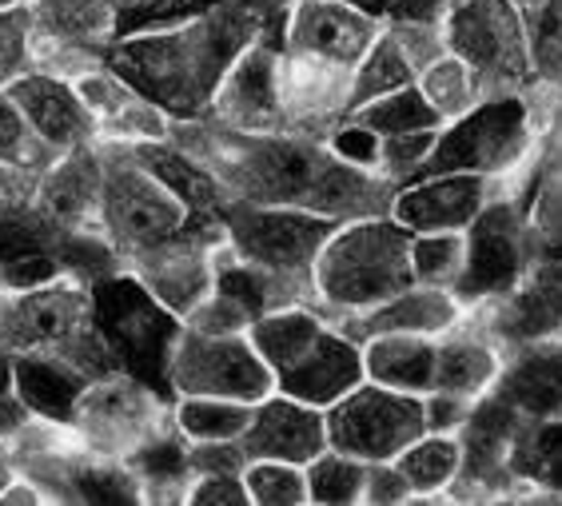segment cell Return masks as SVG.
I'll list each match as a JSON object with an SVG mask.
<instances>
[{"label":"cell","mask_w":562,"mask_h":506,"mask_svg":"<svg viewBox=\"0 0 562 506\" xmlns=\"http://www.w3.org/2000/svg\"><path fill=\"white\" fill-rule=\"evenodd\" d=\"M12 383H16V371H12V367L4 363V359H0V395H9Z\"/></svg>","instance_id":"cell-51"},{"label":"cell","mask_w":562,"mask_h":506,"mask_svg":"<svg viewBox=\"0 0 562 506\" xmlns=\"http://www.w3.org/2000/svg\"><path fill=\"white\" fill-rule=\"evenodd\" d=\"M451 300H447L443 291H400V295H391L387 303H379L375 327L379 335H431L439 327L451 324Z\"/></svg>","instance_id":"cell-19"},{"label":"cell","mask_w":562,"mask_h":506,"mask_svg":"<svg viewBox=\"0 0 562 506\" xmlns=\"http://www.w3.org/2000/svg\"><path fill=\"white\" fill-rule=\"evenodd\" d=\"M407 85V65H403V56L395 53V44H379L375 53L368 56V65L359 72V88L356 97L359 100H379L395 92V88Z\"/></svg>","instance_id":"cell-32"},{"label":"cell","mask_w":562,"mask_h":506,"mask_svg":"<svg viewBox=\"0 0 562 506\" xmlns=\"http://www.w3.org/2000/svg\"><path fill=\"white\" fill-rule=\"evenodd\" d=\"M21 423H24V403H16V398H9V395H0V435L16 431Z\"/></svg>","instance_id":"cell-49"},{"label":"cell","mask_w":562,"mask_h":506,"mask_svg":"<svg viewBox=\"0 0 562 506\" xmlns=\"http://www.w3.org/2000/svg\"><path fill=\"white\" fill-rule=\"evenodd\" d=\"M359 12H379V9H387V0H351Z\"/></svg>","instance_id":"cell-52"},{"label":"cell","mask_w":562,"mask_h":506,"mask_svg":"<svg viewBox=\"0 0 562 506\" xmlns=\"http://www.w3.org/2000/svg\"><path fill=\"white\" fill-rule=\"evenodd\" d=\"M336 148H339V156H347V160H356V164H368V160H375V156H379L375 132H368V128L344 132V136L336 140Z\"/></svg>","instance_id":"cell-46"},{"label":"cell","mask_w":562,"mask_h":506,"mask_svg":"<svg viewBox=\"0 0 562 506\" xmlns=\"http://www.w3.org/2000/svg\"><path fill=\"white\" fill-rule=\"evenodd\" d=\"M312 471H307V498L315 503H356L363 498V479H368V466L351 459V454H319L312 459Z\"/></svg>","instance_id":"cell-27"},{"label":"cell","mask_w":562,"mask_h":506,"mask_svg":"<svg viewBox=\"0 0 562 506\" xmlns=\"http://www.w3.org/2000/svg\"><path fill=\"white\" fill-rule=\"evenodd\" d=\"M248 454L244 447H232V442H200V454L192 463L200 466V474H239V463Z\"/></svg>","instance_id":"cell-43"},{"label":"cell","mask_w":562,"mask_h":506,"mask_svg":"<svg viewBox=\"0 0 562 506\" xmlns=\"http://www.w3.org/2000/svg\"><path fill=\"white\" fill-rule=\"evenodd\" d=\"M522 466L535 479H547V483L562 486V427H547L539 439L530 442L527 454H522Z\"/></svg>","instance_id":"cell-36"},{"label":"cell","mask_w":562,"mask_h":506,"mask_svg":"<svg viewBox=\"0 0 562 506\" xmlns=\"http://www.w3.org/2000/svg\"><path fill=\"white\" fill-rule=\"evenodd\" d=\"M483 183L471 172H443L400 195V224L412 232H454L475 220Z\"/></svg>","instance_id":"cell-13"},{"label":"cell","mask_w":562,"mask_h":506,"mask_svg":"<svg viewBox=\"0 0 562 506\" xmlns=\"http://www.w3.org/2000/svg\"><path fill=\"white\" fill-rule=\"evenodd\" d=\"M244 486L251 503L263 506H292L307 498V474H300L295 463H276V459H251Z\"/></svg>","instance_id":"cell-28"},{"label":"cell","mask_w":562,"mask_h":506,"mask_svg":"<svg viewBox=\"0 0 562 506\" xmlns=\"http://www.w3.org/2000/svg\"><path fill=\"white\" fill-rule=\"evenodd\" d=\"M36 251H44L36 232H29V227L16 224V220H4V224H0V268H9V263H16V259H24V256H36Z\"/></svg>","instance_id":"cell-41"},{"label":"cell","mask_w":562,"mask_h":506,"mask_svg":"<svg viewBox=\"0 0 562 506\" xmlns=\"http://www.w3.org/2000/svg\"><path fill=\"white\" fill-rule=\"evenodd\" d=\"M495 375V359L487 347L475 344H447L435 351V391L447 395H475Z\"/></svg>","instance_id":"cell-25"},{"label":"cell","mask_w":562,"mask_h":506,"mask_svg":"<svg viewBox=\"0 0 562 506\" xmlns=\"http://www.w3.org/2000/svg\"><path fill=\"white\" fill-rule=\"evenodd\" d=\"M439 4L443 0H400L395 9H400V16H412V21H431L435 12H439Z\"/></svg>","instance_id":"cell-50"},{"label":"cell","mask_w":562,"mask_h":506,"mask_svg":"<svg viewBox=\"0 0 562 506\" xmlns=\"http://www.w3.org/2000/svg\"><path fill=\"white\" fill-rule=\"evenodd\" d=\"M415 280L412 236L403 224H359L347 227L324 248L319 283L327 300L347 307L387 303L391 295L407 291Z\"/></svg>","instance_id":"cell-2"},{"label":"cell","mask_w":562,"mask_h":506,"mask_svg":"<svg viewBox=\"0 0 562 506\" xmlns=\"http://www.w3.org/2000/svg\"><path fill=\"white\" fill-rule=\"evenodd\" d=\"M280 383L283 395L312 403V407H331L347 391H356L363 383V359L356 356L351 344L319 331V339L303 351V359L280 371Z\"/></svg>","instance_id":"cell-11"},{"label":"cell","mask_w":562,"mask_h":506,"mask_svg":"<svg viewBox=\"0 0 562 506\" xmlns=\"http://www.w3.org/2000/svg\"><path fill=\"white\" fill-rule=\"evenodd\" d=\"M251 172L263 183V192L276 200H295V204L344 207L363 195L359 176L344 172L336 164L300 144H271L256 151Z\"/></svg>","instance_id":"cell-6"},{"label":"cell","mask_w":562,"mask_h":506,"mask_svg":"<svg viewBox=\"0 0 562 506\" xmlns=\"http://www.w3.org/2000/svg\"><path fill=\"white\" fill-rule=\"evenodd\" d=\"M251 33H256V9H227L176 33L120 44L112 60L140 92L160 100L164 109L195 112L212 97V88L220 85L232 56L244 48Z\"/></svg>","instance_id":"cell-1"},{"label":"cell","mask_w":562,"mask_h":506,"mask_svg":"<svg viewBox=\"0 0 562 506\" xmlns=\"http://www.w3.org/2000/svg\"><path fill=\"white\" fill-rule=\"evenodd\" d=\"M451 44L471 68L519 72V33L498 0H467L451 21Z\"/></svg>","instance_id":"cell-12"},{"label":"cell","mask_w":562,"mask_h":506,"mask_svg":"<svg viewBox=\"0 0 562 506\" xmlns=\"http://www.w3.org/2000/svg\"><path fill=\"white\" fill-rule=\"evenodd\" d=\"M16 387H21L24 407L41 411V415H53V419H68L80 398L76 379L65 375L60 367L53 363H21L16 367Z\"/></svg>","instance_id":"cell-26"},{"label":"cell","mask_w":562,"mask_h":506,"mask_svg":"<svg viewBox=\"0 0 562 506\" xmlns=\"http://www.w3.org/2000/svg\"><path fill=\"white\" fill-rule=\"evenodd\" d=\"M184 463H188V459L180 451H176V447H156V451H148L140 459L144 471H148V474H160V479H172V474H180V471H184Z\"/></svg>","instance_id":"cell-47"},{"label":"cell","mask_w":562,"mask_h":506,"mask_svg":"<svg viewBox=\"0 0 562 506\" xmlns=\"http://www.w3.org/2000/svg\"><path fill=\"white\" fill-rule=\"evenodd\" d=\"M192 503H248V486L239 474H200V483L188 491Z\"/></svg>","instance_id":"cell-39"},{"label":"cell","mask_w":562,"mask_h":506,"mask_svg":"<svg viewBox=\"0 0 562 506\" xmlns=\"http://www.w3.org/2000/svg\"><path fill=\"white\" fill-rule=\"evenodd\" d=\"M507 403L527 415H559L562 411V351H542L507 379Z\"/></svg>","instance_id":"cell-22"},{"label":"cell","mask_w":562,"mask_h":506,"mask_svg":"<svg viewBox=\"0 0 562 506\" xmlns=\"http://www.w3.org/2000/svg\"><path fill=\"white\" fill-rule=\"evenodd\" d=\"M148 172L160 176V180L184 200L188 212H204V207L216 204V188H212V180H207L200 168H192L188 160L172 156V151H148Z\"/></svg>","instance_id":"cell-30"},{"label":"cell","mask_w":562,"mask_h":506,"mask_svg":"<svg viewBox=\"0 0 562 506\" xmlns=\"http://www.w3.org/2000/svg\"><path fill=\"white\" fill-rule=\"evenodd\" d=\"M104 207L120 236L136 244H160L176 236L188 220V204L168 188L156 172L140 168H120L104 183Z\"/></svg>","instance_id":"cell-8"},{"label":"cell","mask_w":562,"mask_h":506,"mask_svg":"<svg viewBox=\"0 0 562 506\" xmlns=\"http://www.w3.org/2000/svg\"><path fill=\"white\" fill-rule=\"evenodd\" d=\"M244 454L248 459H276V463H312L331 447L327 442V419L319 415V407L300 403V398L283 395L260 403L251 411L248 431L239 435Z\"/></svg>","instance_id":"cell-9"},{"label":"cell","mask_w":562,"mask_h":506,"mask_svg":"<svg viewBox=\"0 0 562 506\" xmlns=\"http://www.w3.org/2000/svg\"><path fill=\"white\" fill-rule=\"evenodd\" d=\"M88 303L68 288H33L9 315V339L24 347L65 344L80 331Z\"/></svg>","instance_id":"cell-16"},{"label":"cell","mask_w":562,"mask_h":506,"mask_svg":"<svg viewBox=\"0 0 562 506\" xmlns=\"http://www.w3.org/2000/svg\"><path fill=\"white\" fill-rule=\"evenodd\" d=\"M12 104L21 109V116L41 132L48 144H80L88 132V112L80 104L72 88L48 76H24L21 85L12 88Z\"/></svg>","instance_id":"cell-15"},{"label":"cell","mask_w":562,"mask_h":506,"mask_svg":"<svg viewBox=\"0 0 562 506\" xmlns=\"http://www.w3.org/2000/svg\"><path fill=\"white\" fill-rule=\"evenodd\" d=\"M435 351L439 347L427 344V335H379L363 359V375L379 387L419 395L435 387Z\"/></svg>","instance_id":"cell-18"},{"label":"cell","mask_w":562,"mask_h":506,"mask_svg":"<svg viewBox=\"0 0 562 506\" xmlns=\"http://www.w3.org/2000/svg\"><path fill=\"white\" fill-rule=\"evenodd\" d=\"M412 268L415 280L427 283L459 280L467 268V248L451 232H423L419 239H412Z\"/></svg>","instance_id":"cell-29"},{"label":"cell","mask_w":562,"mask_h":506,"mask_svg":"<svg viewBox=\"0 0 562 506\" xmlns=\"http://www.w3.org/2000/svg\"><path fill=\"white\" fill-rule=\"evenodd\" d=\"M292 36L300 48L315 56H327V60H356L368 48V16L351 4H303L295 12Z\"/></svg>","instance_id":"cell-17"},{"label":"cell","mask_w":562,"mask_h":506,"mask_svg":"<svg viewBox=\"0 0 562 506\" xmlns=\"http://www.w3.org/2000/svg\"><path fill=\"white\" fill-rule=\"evenodd\" d=\"M319 339V324L312 315L303 312H283V315H268L260 324L251 327V347L260 351L263 363L280 375L295 359H303V351Z\"/></svg>","instance_id":"cell-21"},{"label":"cell","mask_w":562,"mask_h":506,"mask_svg":"<svg viewBox=\"0 0 562 506\" xmlns=\"http://www.w3.org/2000/svg\"><path fill=\"white\" fill-rule=\"evenodd\" d=\"M519 271V232L510 212H487L475 220L471 248H467V268L459 276L467 295H487V291L507 288Z\"/></svg>","instance_id":"cell-14"},{"label":"cell","mask_w":562,"mask_h":506,"mask_svg":"<svg viewBox=\"0 0 562 506\" xmlns=\"http://www.w3.org/2000/svg\"><path fill=\"white\" fill-rule=\"evenodd\" d=\"M530 48L547 72H562V0H542L530 29Z\"/></svg>","instance_id":"cell-34"},{"label":"cell","mask_w":562,"mask_h":506,"mask_svg":"<svg viewBox=\"0 0 562 506\" xmlns=\"http://www.w3.org/2000/svg\"><path fill=\"white\" fill-rule=\"evenodd\" d=\"M507 435H510V411L507 407H483L475 419H471V459L491 463V459L503 451Z\"/></svg>","instance_id":"cell-35"},{"label":"cell","mask_w":562,"mask_h":506,"mask_svg":"<svg viewBox=\"0 0 562 506\" xmlns=\"http://www.w3.org/2000/svg\"><path fill=\"white\" fill-rule=\"evenodd\" d=\"M239 248L271 268H300L324 248L327 224L300 212H236L232 216Z\"/></svg>","instance_id":"cell-10"},{"label":"cell","mask_w":562,"mask_h":506,"mask_svg":"<svg viewBox=\"0 0 562 506\" xmlns=\"http://www.w3.org/2000/svg\"><path fill=\"white\" fill-rule=\"evenodd\" d=\"M92 315H97L104 339L116 347L136 375L148 379V383L168 379V359H172V347H176V324L136 283L128 280L104 283L97 291Z\"/></svg>","instance_id":"cell-5"},{"label":"cell","mask_w":562,"mask_h":506,"mask_svg":"<svg viewBox=\"0 0 562 506\" xmlns=\"http://www.w3.org/2000/svg\"><path fill=\"white\" fill-rule=\"evenodd\" d=\"M232 100L244 116H268L276 97H271V56L263 48H256L251 56L239 60V68L232 72Z\"/></svg>","instance_id":"cell-31"},{"label":"cell","mask_w":562,"mask_h":506,"mask_svg":"<svg viewBox=\"0 0 562 506\" xmlns=\"http://www.w3.org/2000/svg\"><path fill=\"white\" fill-rule=\"evenodd\" d=\"M439 124V112L423 92L415 88H395L387 97L371 100L363 109V128L379 136H407V132H431Z\"/></svg>","instance_id":"cell-24"},{"label":"cell","mask_w":562,"mask_h":506,"mask_svg":"<svg viewBox=\"0 0 562 506\" xmlns=\"http://www.w3.org/2000/svg\"><path fill=\"white\" fill-rule=\"evenodd\" d=\"M387 140H391L387 144L391 164H395V168H412V172H419L435 148L431 132H407V136H387Z\"/></svg>","instance_id":"cell-40"},{"label":"cell","mask_w":562,"mask_h":506,"mask_svg":"<svg viewBox=\"0 0 562 506\" xmlns=\"http://www.w3.org/2000/svg\"><path fill=\"white\" fill-rule=\"evenodd\" d=\"M24 53V21L16 12H0V80L21 65Z\"/></svg>","instance_id":"cell-44"},{"label":"cell","mask_w":562,"mask_h":506,"mask_svg":"<svg viewBox=\"0 0 562 506\" xmlns=\"http://www.w3.org/2000/svg\"><path fill=\"white\" fill-rule=\"evenodd\" d=\"M168 379L184 395H212V398H239L256 403L268 391L271 367L260 351L232 335H188L176 339L168 359Z\"/></svg>","instance_id":"cell-4"},{"label":"cell","mask_w":562,"mask_h":506,"mask_svg":"<svg viewBox=\"0 0 562 506\" xmlns=\"http://www.w3.org/2000/svg\"><path fill=\"white\" fill-rule=\"evenodd\" d=\"M427 431V407L407 391L356 387L327 415V442L359 463H395Z\"/></svg>","instance_id":"cell-3"},{"label":"cell","mask_w":562,"mask_h":506,"mask_svg":"<svg viewBox=\"0 0 562 506\" xmlns=\"http://www.w3.org/2000/svg\"><path fill=\"white\" fill-rule=\"evenodd\" d=\"M248 423L251 403H239V398L188 395L184 407H180V427L195 442H239Z\"/></svg>","instance_id":"cell-23"},{"label":"cell","mask_w":562,"mask_h":506,"mask_svg":"<svg viewBox=\"0 0 562 506\" xmlns=\"http://www.w3.org/2000/svg\"><path fill=\"white\" fill-rule=\"evenodd\" d=\"M85 495L88 498H104V503H120V498H128V491H124V483H112V479H85Z\"/></svg>","instance_id":"cell-48"},{"label":"cell","mask_w":562,"mask_h":506,"mask_svg":"<svg viewBox=\"0 0 562 506\" xmlns=\"http://www.w3.org/2000/svg\"><path fill=\"white\" fill-rule=\"evenodd\" d=\"M4 276H9L12 288H24V291H33V288H44V283L56 276V263L48 251H36V256H24L16 259V263H9L4 268Z\"/></svg>","instance_id":"cell-42"},{"label":"cell","mask_w":562,"mask_h":506,"mask_svg":"<svg viewBox=\"0 0 562 506\" xmlns=\"http://www.w3.org/2000/svg\"><path fill=\"white\" fill-rule=\"evenodd\" d=\"M363 498L368 503H403V498H412V483L403 479L400 466L391 463H371L368 466V479H363Z\"/></svg>","instance_id":"cell-38"},{"label":"cell","mask_w":562,"mask_h":506,"mask_svg":"<svg viewBox=\"0 0 562 506\" xmlns=\"http://www.w3.org/2000/svg\"><path fill=\"white\" fill-rule=\"evenodd\" d=\"M24 124L29 120L21 116V109L12 100L0 97V160H16L24 148Z\"/></svg>","instance_id":"cell-45"},{"label":"cell","mask_w":562,"mask_h":506,"mask_svg":"<svg viewBox=\"0 0 562 506\" xmlns=\"http://www.w3.org/2000/svg\"><path fill=\"white\" fill-rule=\"evenodd\" d=\"M220 303H227L236 315H260L263 307V288L248 271H224L220 276Z\"/></svg>","instance_id":"cell-37"},{"label":"cell","mask_w":562,"mask_h":506,"mask_svg":"<svg viewBox=\"0 0 562 506\" xmlns=\"http://www.w3.org/2000/svg\"><path fill=\"white\" fill-rule=\"evenodd\" d=\"M522 144V109L515 100H498L467 116L459 128H451L443 140L435 144L427 164L419 172L443 176V172H491L498 164H507L515 148Z\"/></svg>","instance_id":"cell-7"},{"label":"cell","mask_w":562,"mask_h":506,"mask_svg":"<svg viewBox=\"0 0 562 506\" xmlns=\"http://www.w3.org/2000/svg\"><path fill=\"white\" fill-rule=\"evenodd\" d=\"M459 463H463L459 442L447 439V435H427V431L395 459L403 479L412 483V495H435V491H443L454 479V471H459Z\"/></svg>","instance_id":"cell-20"},{"label":"cell","mask_w":562,"mask_h":506,"mask_svg":"<svg viewBox=\"0 0 562 506\" xmlns=\"http://www.w3.org/2000/svg\"><path fill=\"white\" fill-rule=\"evenodd\" d=\"M559 324H562V291L551 288V283L522 295L515 303V312H510V331L515 335H542Z\"/></svg>","instance_id":"cell-33"}]
</instances>
